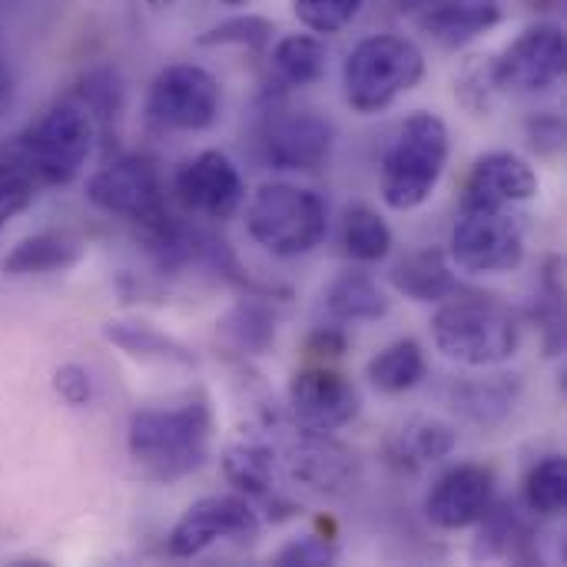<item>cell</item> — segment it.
Returning <instances> with one entry per match:
<instances>
[{"label":"cell","mask_w":567,"mask_h":567,"mask_svg":"<svg viewBox=\"0 0 567 567\" xmlns=\"http://www.w3.org/2000/svg\"><path fill=\"white\" fill-rule=\"evenodd\" d=\"M213 439V405L203 392L176 405H146L130 415L126 449L150 482H179L206 465Z\"/></svg>","instance_id":"cell-1"},{"label":"cell","mask_w":567,"mask_h":567,"mask_svg":"<svg viewBox=\"0 0 567 567\" xmlns=\"http://www.w3.org/2000/svg\"><path fill=\"white\" fill-rule=\"evenodd\" d=\"M96 120L93 113L70 93L66 100L43 110L27 130H20L0 156L23 166L37 186H66L80 176L93 153Z\"/></svg>","instance_id":"cell-2"},{"label":"cell","mask_w":567,"mask_h":567,"mask_svg":"<svg viewBox=\"0 0 567 567\" xmlns=\"http://www.w3.org/2000/svg\"><path fill=\"white\" fill-rule=\"evenodd\" d=\"M452 140L439 113L415 110L382 156V203L395 213L419 209L439 189Z\"/></svg>","instance_id":"cell-3"},{"label":"cell","mask_w":567,"mask_h":567,"mask_svg":"<svg viewBox=\"0 0 567 567\" xmlns=\"http://www.w3.org/2000/svg\"><path fill=\"white\" fill-rule=\"evenodd\" d=\"M432 342L449 362L492 369L515 359L522 329L508 306L485 296H468L439 306L432 316Z\"/></svg>","instance_id":"cell-4"},{"label":"cell","mask_w":567,"mask_h":567,"mask_svg":"<svg viewBox=\"0 0 567 567\" xmlns=\"http://www.w3.org/2000/svg\"><path fill=\"white\" fill-rule=\"evenodd\" d=\"M246 229L256 246L279 259L309 256L329 233V206L316 189L262 183L246 203Z\"/></svg>","instance_id":"cell-5"},{"label":"cell","mask_w":567,"mask_h":567,"mask_svg":"<svg viewBox=\"0 0 567 567\" xmlns=\"http://www.w3.org/2000/svg\"><path fill=\"white\" fill-rule=\"evenodd\" d=\"M425 76V53L415 40L399 33L365 37L352 47L342 66L346 100L355 113L372 116L389 110L402 93L415 90Z\"/></svg>","instance_id":"cell-6"},{"label":"cell","mask_w":567,"mask_h":567,"mask_svg":"<svg viewBox=\"0 0 567 567\" xmlns=\"http://www.w3.org/2000/svg\"><path fill=\"white\" fill-rule=\"evenodd\" d=\"M336 146V126L329 116L309 106L272 103L259 123V150L272 169L319 173Z\"/></svg>","instance_id":"cell-7"},{"label":"cell","mask_w":567,"mask_h":567,"mask_svg":"<svg viewBox=\"0 0 567 567\" xmlns=\"http://www.w3.org/2000/svg\"><path fill=\"white\" fill-rule=\"evenodd\" d=\"M223 90L216 76L196 63L159 70L146 93V120L169 133H203L219 120Z\"/></svg>","instance_id":"cell-8"},{"label":"cell","mask_w":567,"mask_h":567,"mask_svg":"<svg viewBox=\"0 0 567 567\" xmlns=\"http://www.w3.org/2000/svg\"><path fill=\"white\" fill-rule=\"evenodd\" d=\"M449 259L472 276L512 272L525 259V229L508 209H462L452 226Z\"/></svg>","instance_id":"cell-9"},{"label":"cell","mask_w":567,"mask_h":567,"mask_svg":"<svg viewBox=\"0 0 567 567\" xmlns=\"http://www.w3.org/2000/svg\"><path fill=\"white\" fill-rule=\"evenodd\" d=\"M86 199L96 209L133 223L136 229H146L169 213L163 176L146 156H120L96 169L86 183Z\"/></svg>","instance_id":"cell-10"},{"label":"cell","mask_w":567,"mask_h":567,"mask_svg":"<svg viewBox=\"0 0 567 567\" xmlns=\"http://www.w3.org/2000/svg\"><path fill=\"white\" fill-rule=\"evenodd\" d=\"M502 93H545L565 76V30L555 20L532 23L498 56H492Z\"/></svg>","instance_id":"cell-11"},{"label":"cell","mask_w":567,"mask_h":567,"mask_svg":"<svg viewBox=\"0 0 567 567\" xmlns=\"http://www.w3.org/2000/svg\"><path fill=\"white\" fill-rule=\"evenodd\" d=\"M173 196L189 216L206 223H226L239 213L246 199V183L239 166L226 153L203 150L176 169Z\"/></svg>","instance_id":"cell-12"},{"label":"cell","mask_w":567,"mask_h":567,"mask_svg":"<svg viewBox=\"0 0 567 567\" xmlns=\"http://www.w3.org/2000/svg\"><path fill=\"white\" fill-rule=\"evenodd\" d=\"M259 535L256 508L239 495H209L193 502L169 532L173 558H196L219 542H252Z\"/></svg>","instance_id":"cell-13"},{"label":"cell","mask_w":567,"mask_h":567,"mask_svg":"<svg viewBox=\"0 0 567 567\" xmlns=\"http://www.w3.org/2000/svg\"><path fill=\"white\" fill-rule=\"evenodd\" d=\"M289 409L299 432L336 435L359 415V392L342 372L329 365H309L289 382Z\"/></svg>","instance_id":"cell-14"},{"label":"cell","mask_w":567,"mask_h":567,"mask_svg":"<svg viewBox=\"0 0 567 567\" xmlns=\"http://www.w3.org/2000/svg\"><path fill=\"white\" fill-rule=\"evenodd\" d=\"M495 502V472L485 465L449 468L425 495V515L442 532H465L488 518Z\"/></svg>","instance_id":"cell-15"},{"label":"cell","mask_w":567,"mask_h":567,"mask_svg":"<svg viewBox=\"0 0 567 567\" xmlns=\"http://www.w3.org/2000/svg\"><path fill=\"white\" fill-rule=\"evenodd\" d=\"M538 193V173L518 153L498 150L475 159L465 189L462 209H508L515 203H528Z\"/></svg>","instance_id":"cell-16"},{"label":"cell","mask_w":567,"mask_h":567,"mask_svg":"<svg viewBox=\"0 0 567 567\" xmlns=\"http://www.w3.org/2000/svg\"><path fill=\"white\" fill-rule=\"evenodd\" d=\"M289 478L316 495H346L359 482L355 452L332 442V435L302 432L286 458Z\"/></svg>","instance_id":"cell-17"},{"label":"cell","mask_w":567,"mask_h":567,"mask_svg":"<svg viewBox=\"0 0 567 567\" xmlns=\"http://www.w3.org/2000/svg\"><path fill=\"white\" fill-rule=\"evenodd\" d=\"M502 17V0H435L419 13V27L442 47H465L498 27Z\"/></svg>","instance_id":"cell-18"},{"label":"cell","mask_w":567,"mask_h":567,"mask_svg":"<svg viewBox=\"0 0 567 567\" xmlns=\"http://www.w3.org/2000/svg\"><path fill=\"white\" fill-rule=\"evenodd\" d=\"M326 66H329V50L319 33H286L269 56L272 83L282 93L319 83L326 76Z\"/></svg>","instance_id":"cell-19"},{"label":"cell","mask_w":567,"mask_h":567,"mask_svg":"<svg viewBox=\"0 0 567 567\" xmlns=\"http://www.w3.org/2000/svg\"><path fill=\"white\" fill-rule=\"evenodd\" d=\"M389 279L412 302H445L458 289L455 272L449 266V256L442 249H432V246L429 249H419V252H409L392 269Z\"/></svg>","instance_id":"cell-20"},{"label":"cell","mask_w":567,"mask_h":567,"mask_svg":"<svg viewBox=\"0 0 567 567\" xmlns=\"http://www.w3.org/2000/svg\"><path fill=\"white\" fill-rule=\"evenodd\" d=\"M83 256V246L63 233H33L27 239H20L7 259H3V272L7 276H50V272H63L70 266H76Z\"/></svg>","instance_id":"cell-21"},{"label":"cell","mask_w":567,"mask_h":567,"mask_svg":"<svg viewBox=\"0 0 567 567\" xmlns=\"http://www.w3.org/2000/svg\"><path fill=\"white\" fill-rule=\"evenodd\" d=\"M326 312L336 322H375L389 312V296L369 272L346 269L326 289Z\"/></svg>","instance_id":"cell-22"},{"label":"cell","mask_w":567,"mask_h":567,"mask_svg":"<svg viewBox=\"0 0 567 567\" xmlns=\"http://www.w3.org/2000/svg\"><path fill=\"white\" fill-rule=\"evenodd\" d=\"M458 445V432L442 422V419H429L419 415L412 422H405L395 439H392V458L405 468H425V465H439L445 462Z\"/></svg>","instance_id":"cell-23"},{"label":"cell","mask_w":567,"mask_h":567,"mask_svg":"<svg viewBox=\"0 0 567 567\" xmlns=\"http://www.w3.org/2000/svg\"><path fill=\"white\" fill-rule=\"evenodd\" d=\"M106 342H113L116 349H123L126 355L140 359V362H173V365H196V355L173 336L159 332L150 322H136V319H116L103 326Z\"/></svg>","instance_id":"cell-24"},{"label":"cell","mask_w":567,"mask_h":567,"mask_svg":"<svg viewBox=\"0 0 567 567\" xmlns=\"http://www.w3.org/2000/svg\"><path fill=\"white\" fill-rule=\"evenodd\" d=\"M429 372V362H425V352L415 339H399L392 346H385L369 365H365V375L369 382L385 392V395H405L412 392L415 385H422Z\"/></svg>","instance_id":"cell-25"},{"label":"cell","mask_w":567,"mask_h":567,"mask_svg":"<svg viewBox=\"0 0 567 567\" xmlns=\"http://www.w3.org/2000/svg\"><path fill=\"white\" fill-rule=\"evenodd\" d=\"M223 472L236 492H243L246 498L266 502L272 495V482H276V455L269 445H262L256 439H243L223 452Z\"/></svg>","instance_id":"cell-26"},{"label":"cell","mask_w":567,"mask_h":567,"mask_svg":"<svg viewBox=\"0 0 567 567\" xmlns=\"http://www.w3.org/2000/svg\"><path fill=\"white\" fill-rule=\"evenodd\" d=\"M518 402V382L515 375H492V379H472L455 389V409H462L465 419L478 425H498L512 415Z\"/></svg>","instance_id":"cell-27"},{"label":"cell","mask_w":567,"mask_h":567,"mask_svg":"<svg viewBox=\"0 0 567 567\" xmlns=\"http://www.w3.org/2000/svg\"><path fill=\"white\" fill-rule=\"evenodd\" d=\"M342 246L359 262H379L392 252V229L372 206H349L342 216Z\"/></svg>","instance_id":"cell-28"},{"label":"cell","mask_w":567,"mask_h":567,"mask_svg":"<svg viewBox=\"0 0 567 567\" xmlns=\"http://www.w3.org/2000/svg\"><path fill=\"white\" fill-rule=\"evenodd\" d=\"M525 505L538 518H558L567 508V462L561 455L542 458L528 475H525Z\"/></svg>","instance_id":"cell-29"},{"label":"cell","mask_w":567,"mask_h":567,"mask_svg":"<svg viewBox=\"0 0 567 567\" xmlns=\"http://www.w3.org/2000/svg\"><path fill=\"white\" fill-rule=\"evenodd\" d=\"M223 332L246 352H262L272 339H276V322L272 316L256 306V302H239L226 319H223Z\"/></svg>","instance_id":"cell-30"},{"label":"cell","mask_w":567,"mask_h":567,"mask_svg":"<svg viewBox=\"0 0 567 567\" xmlns=\"http://www.w3.org/2000/svg\"><path fill=\"white\" fill-rule=\"evenodd\" d=\"M498 83H495V70H492V56H472L462 73L455 76V96L478 116H485L495 100H498Z\"/></svg>","instance_id":"cell-31"},{"label":"cell","mask_w":567,"mask_h":567,"mask_svg":"<svg viewBox=\"0 0 567 567\" xmlns=\"http://www.w3.org/2000/svg\"><path fill=\"white\" fill-rule=\"evenodd\" d=\"M362 3L365 0H292V10L309 33L329 37L346 30L359 17Z\"/></svg>","instance_id":"cell-32"},{"label":"cell","mask_w":567,"mask_h":567,"mask_svg":"<svg viewBox=\"0 0 567 567\" xmlns=\"http://www.w3.org/2000/svg\"><path fill=\"white\" fill-rule=\"evenodd\" d=\"M37 189H40L37 179L23 166L0 156V233L7 229L10 219L30 209V203L37 199Z\"/></svg>","instance_id":"cell-33"},{"label":"cell","mask_w":567,"mask_h":567,"mask_svg":"<svg viewBox=\"0 0 567 567\" xmlns=\"http://www.w3.org/2000/svg\"><path fill=\"white\" fill-rule=\"evenodd\" d=\"M336 558H339V548H336L329 538L306 535V538H296V542H289L286 548H279L272 561L282 567H322L332 565Z\"/></svg>","instance_id":"cell-34"},{"label":"cell","mask_w":567,"mask_h":567,"mask_svg":"<svg viewBox=\"0 0 567 567\" xmlns=\"http://www.w3.org/2000/svg\"><path fill=\"white\" fill-rule=\"evenodd\" d=\"M53 392L70 405V409H83L93 402V375L76 365V362H63L53 372Z\"/></svg>","instance_id":"cell-35"},{"label":"cell","mask_w":567,"mask_h":567,"mask_svg":"<svg viewBox=\"0 0 567 567\" xmlns=\"http://www.w3.org/2000/svg\"><path fill=\"white\" fill-rule=\"evenodd\" d=\"M272 33V27L259 17H246V20H229V23H219L213 27L209 33L199 37V43L213 47V43H246V47H256L262 43L266 37Z\"/></svg>","instance_id":"cell-36"},{"label":"cell","mask_w":567,"mask_h":567,"mask_svg":"<svg viewBox=\"0 0 567 567\" xmlns=\"http://www.w3.org/2000/svg\"><path fill=\"white\" fill-rule=\"evenodd\" d=\"M528 133H532V146L542 150V153H558L561 143H565V126H561V120L551 116V113L532 120V123H528Z\"/></svg>","instance_id":"cell-37"},{"label":"cell","mask_w":567,"mask_h":567,"mask_svg":"<svg viewBox=\"0 0 567 567\" xmlns=\"http://www.w3.org/2000/svg\"><path fill=\"white\" fill-rule=\"evenodd\" d=\"M346 346H349V339H346V332L336 329V326H326V329L312 332V339H309V352H312V355H326V359L342 355Z\"/></svg>","instance_id":"cell-38"},{"label":"cell","mask_w":567,"mask_h":567,"mask_svg":"<svg viewBox=\"0 0 567 567\" xmlns=\"http://www.w3.org/2000/svg\"><path fill=\"white\" fill-rule=\"evenodd\" d=\"M10 93H13V80H10V70H7V63L0 60V113L10 106Z\"/></svg>","instance_id":"cell-39"},{"label":"cell","mask_w":567,"mask_h":567,"mask_svg":"<svg viewBox=\"0 0 567 567\" xmlns=\"http://www.w3.org/2000/svg\"><path fill=\"white\" fill-rule=\"evenodd\" d=\"M435 0H392V7L399 10V13H412V17H419L422 10H429Z\"/></svg>","instance_id":"cell-40"},{"label":"cell","mask_w":567,"mask_h":567,"mask_svg":"<svg viewBox=\"0 0 567 567\" xmlns=\"http://www.w3.org/2000/svg\"><path fill=\"white\" fill-rule=\"evenodd\" d=\"M223 7H249L252 0H219Z\"/></svg>","instance_id":"cell-41"}]
</instances>
